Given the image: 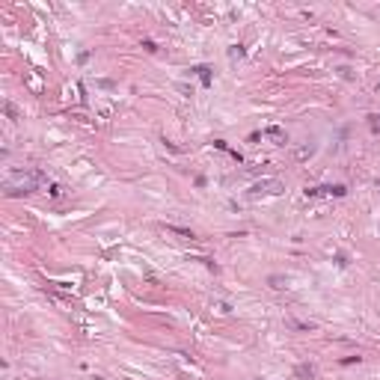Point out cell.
Masks as SVG:
<instances>
[{"label":"cell","mask_w":380,"mask_h":380,"mask_svg":"<svg viewBox=\"0 0 380 380\" xmlns=\"http://www.w3.org/2000/svg\"><path fill=\"white\" fill-rule=\"evenodd\" d=\"M45 181V175L42 172H36V169H18V172H9L6 175V181H3V190L9 193V196H18V193H33L39 184Z\"/></svg>","instance_id":"1"},{"label":"cell","mask_w":380,"mask_h":380,"mask_svg":"<svg viewBox=\"0 0 380 380\" xmlns=\"http://www.w3.org/2000/svg\"><path fill=\"white\" fill-rule=\"evenodd\" d=\"M297 378L312 380V378H315V369H312V366H297Z\"/></svg>","instance_id":"5"},{"label":"cell","mask_w":380,"mask_h":380,"mask_svg":"<svg viewBox=\"0 0 380 380\" xmlns=\"http://www.w3.org/2000/svg\"><path fill=\"white\" fill-rule=\"evenodd\" d=\"M196 71H199V77H202V83H211V71H208L205 65H199Z\"/></svg>","instance_id":"6"},{"label":"cell","mask_w":380,"mask_h":380,"mask_svg":"<svg viewBox=\"0 0 380 380\" xmlns=\"http://www.w3.org/2000/svg\"><path fill=\"white\" fill-rule=\"evenodd\" d=\"M276 193H282V181L279 178H265V181H259L250 190V196H276Z\"/></svg>","instance_id":"2"},{"label":"cell","mask_w":380,"mask_h":380,"mask_svg":"<svg viewBox=\"0 0 380 380\" xmlns=\"http://www.w3.org/2000/svg\"><path fill=\"white\" fill-rule=\"evenodd\" d=\"M265 137H268L273 146H285V143H288V137H285V131H282V128H268V131H265Z\"/></svg>","instance_id":"3"},{"label":"cell","mask_w":380,"mask_h":380,"mask_svg":"<svg viewBox=\"0 0 380 380\" xmlns=\"http://www.w3.org/2000/svg\"><path fill=\"white\" fill-rule=\"evenodd\" d=\"M315 155V146H300L297 152H294V161H306V158H312Z\"/></svg>","instance_id":"4"},{"label":"cell","mask_w":380,"mask_h":380,"mask_svg":"<svg viewBox=\"0 0 380 380\" xmlns=\"http://www.w3.org/2000/svg\"><path fill=\"white\" fill-rule=\"evenodd\" d=\"M3 107H6V116H9V119H18V110H15V107H12V104H9V101H6V104H3Z\"/></svg>","instance_id":"7"}]
</instances>
